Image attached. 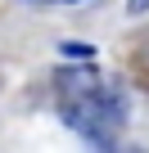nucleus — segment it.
<instances>
[{
	"mask_svg": "<svg viewBox=\"0 0 149 153\" xmlns=\"http://www.w3.org/2000/svg\"><path fill=\"white\" fill-rule=\"evenodd\" d=\"M54 81H59V95H63V99H82V95H91V90L100 86V76H95L91 68H63Z\"/></svg>",
	"mask_w": 149,
	"mask_h": 153,
	"instance_id": "nucleus-1",
	"label": "nucleus"
},
{
	"mask_svg": "<svg viewBox=\"0 0 149 153\" xmlns=\"http://www.w3.org/2000/svg\"><path fill=\"white\" fill-rule=\"evenodd\" d=\"M59 54H63V59H82V63H91V59H95V45H86V41H63Z\"/></svg>",
	"mask_w": 149,
	"mask_h": 153,
	"instance_id": "nucleus-2",
	"label": "nucleus"
},
{
	"mask_svg": "<svg viewBox=\"0 0 149 153\" xmlns=\"http://www.w3.org/2000/svg\"><path fill=\"white\" fill-rule=\"evenodd\" d=\"M127 14H136V18L149 14V0H127Z\"/></svg>",
	"mask_w": 149,
	"mask_h": 153,
	"instance_id": "nucleus-3",
	"label": "nucleus"
},
{
	"mask_svg": "<svg viewBox=\"0 0 149 153\" xmlns=\"http://www.w3.org/2000/svg\"><path fill=\"white\" fill-rule=\"evenodd\" d=\"M140 63H145V68H149V50H145V54H140Z\"/></svg>",
	"mask_w": 149,
	"mask_h": 153,
	"instance_id": "nucleus-4",
	"label": "nucleus"
},
{
	"mask_svg": "<svg viewBox=\"0 0 149 153\" xmlns=\"http://www.w3.org/2000/svg\"><path fill=\"white\" fill-rule=\"evenodd\" d=\"M45 5H50V0H45Z\"/></svg>",
	"mask_w": 149,
	"mask_h": 153,
	"instance_id": "nucleus-5",
	"label": "nucleus"
}]
</instances>
